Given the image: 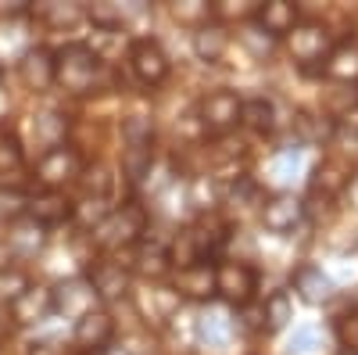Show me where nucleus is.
<instances>
[{
  "instance_id": "1",
  "label": "nucleus",
  "mask_w": 358,
  "mask_h": 355,
  "mask_svg": "<svg viewBox=\"0 0 358 355\" xmlns=\"http://www.w3.org/2000/svg\"><path fill=\"white\" fill-rule=\"evenodd\" d=\"M101 79V57L86 43H72L54 54V83H62L69 94H90Z\"/></svg>"
},
{
  "instance_id": "2",
  "label": "nucleus",
  "mask_w": 358,
  "mask_h": 355,
  "mask_svg": "<svg viewBox=\"0 0 358 355\" xmlns=\"http://www.w3.org/2000/svg\"><path fill=\"white\" fill-rule=\"evenodd\" d=\"M143 226H147V216L140 204H122V209H111V216L94 230V244L101 251H122L140 241Z\"/></svg>"
},
{
  "instance_id": "3",
  "label": "nucleus",
  "mask_w": 358,
  "mask_h": 355,
  "mask_svg": "<svg viewBox=\"0 0 358 355\" xmlns=\"http://www.w3.org/2000/svg\"><path fill=\"white\" fill-rule=\"evenodd\" d=\"M219 241H222V230H219V226L197 223V226H190V230H183V233L176 237L169 258H172L176 270H190V265L208 262V255L219 248Z\"/></svg>"
},
{
  "instance_id": "4",
  "label": "nucleus",
  "mask_w": 358,
  "mask_h": 355,
  "mask_svg": "<svg viewBox=\"0 0 358 355\" xmlns=\"http://www.w3.org/2000/svg\"><path fill=\"white\" fill-rule=\"evenodd\" d=\"M83 172V158L76 147L69 144H57L50 151H43L40 165H36V180L47 187V190H62L65 183H72L76 176Z\"/></svg>"
},
{
  "instance_id": "5",
  "label": "nucleus",
  "mask_w": 358,
  "mask_h": 355,
  "mask_svg": "<svg viewBox=\"0 0 358 355\" xmlns=\"http://www.w3.org/2000/svg\"><path fill=\"white\" fill-rule=\"evenodd\" d=\"M133 305L151 327H165L169 319L179 316V291L176 287H162V284H143L133 294Z\"/></svg>"
},
{
  "instance_id": "6",
  "label": "nucleus",
  "mask_w": 358,
  "mask_h": 355,
  "mask_svg": "<svg viewBox=\"0 0 358 355\" xmlns=\"http://www.w3.org/2000/svg\"><path fill=\"white\" fill-rule=\"evenodd\" d=\"M241 111H244V101L233 90H215L201 101V123L208 133H229L241 126Z\"/></svg>"
},
{
  "instance_id": "7",
  "label": "nucleus",
  "mask_w": 358,
  "mask_h": 355,
  "mask_svg": "<svg viewBox=\"0 0 358 355\" xmlns=\"http://www.w3.org/2000/svg\"><path fill=\"white\" fill-rule=\"evenodd\" d=\"M290 54H294V62H301V65H312V62H326V57L334 54V40L330 33H326L322 25L315 22H305V25H294L290 29Z\"/></svg>"
},
{
  "instance_id": "8",
  "label": "nucleus",
  "mask_w": 358,
  "mask_h": 355,
  "mask_svg": "<svg viewBox=\"0 0 358 355\" xmlns=\"http://www.w3.org/2000/svg\"><path fill=\"white\" fill-rule=\"evenodd\" d=\"M129 69L143 86H158V83H165L172 65H169V54L162 50L158 40H136L129 50Z\"/></svg>"
},
{
  "instance_id": "9",
  "label": "nucleus",
  "mask_w": 358,
  "mask_h": 355,
  "mask_svg": "<svg viewBox=\"0 0 358 355\" xmlns=\"http://www.w3.org/2000/svg\"><path fill=\"white\" fill-rule=\"evenodd\" d=\"M215 291L236 305H248L251 294L258 291V273L244 262H222L215 270Z\"/></svg>"
},
{
  "instance_id": "10",
  "label": "nucleus",
  "mask_w": 358,
  "mask_h": 355,
  "mask_svg": "<svg viewBox=\"0 0 358 355\" xmlns=\"http://www.w3.org/2000/svg\"><path fill=\"white\" fill-rule=\"evenodd\" d=\"M115 337V319L104 312V309H94L86 312L83 319H76V330H72V344L79 351H104Z\"/></svg>"
},
{
  "instance_id": "11",
  "label": "nucleus",
  "mask_w": 358,
  "mask_h": 355,
  "mask_svg": "<svg viewBox=\"0 0 358 355\" xmlns=\"http://www.w3.org/2000/svg\"><path fill=\"white\" fill-rule=\"evenodd\" d=\"M97 291L90 287V280H65L54 291V312H62L69 319H83L86 312H94Z\"/></svg>"
},
{
  "instance_id": "12",
  "label": "nucleus",
  "mask_w": 358,
  "mask_h": 355,
  "mask_svg": "<svg viewBox=\"0 0 358 355\" xmlns=\"http://www.w3.org/2000/svg\"><path fill=\"white\" fill-rule=\"evenodd\" d=\"M18 72L29 90H47L54 86V54L47 47H29L18 62Z\"/></svg>"
},
{
  "instance_id": "13",
  "label": "nucleus",
  "mask_w": 358,
  "mask_h": 355,
  "mask_svg": "<svg viewBox=\"0 0 358 355\" xmlns=\"http://www.w3.org/2000/svg\"><path fill=\"white\" fill-rule=\"evenodd\" d=\"M54 312V291H47V287H29L22 298H15L11 302V319L15 323H43L47 316Z\"/></svg>"
},
{
  "instance_id": "14",
  "label": "nucleus",
  "mask_w": 358,
  "mask_h": 355,
  "mask_svg": "<svg viewBox=\"0 0 358 355\" xmlns=\"http://www.w3.org/2000/svg\"><path fill=\"white\" fill-rule=\"evenodd\" d=\"M90 287L97 291V298L104 302H115V298H122V294L129 291V273H126V265H118V262H97L94 265V273H90Z\"/></svg>"
},
{
  "instance_id": "15",
  "label": "nucleus",
  "mask_w": 358,
  "mask_h": 355,
  "mask_svg": "<svg viewBox=\"0 0 358 355\" xmlns=\"http://www.w3.org/2000/svg\"><path fill=\"white\" fill-rule=\"evenodd\" d=\"M294 287H297V294H301L308 305H326L337 294L334 280L326 277L319 265H301V270L294 273Z\"/></svg>"
},
{
  "instance_id": "16",
  "label": "nucleus",
  "mask_w": 358,
  "mask_h": 355,
  "mask_svg": "<svg viewBox=\"0 0 358 355\" xmlns=\"http://www.w3.org/2000/svg\"><path fill=\"white\" fill-rule=\"evenodd\" d=\"M301 216H305L301 201L290 197V194L273 197V201H268L265 209H262V223H265V230H273V233H287V230H294L297 223H301Z\"/></svg>"
},
{
  "instance_id": "17",
  "label": "nucleus",
  "mask_w": 358,
  "mask_h": 355,
  "mask_svg": "<svg viewBox=\"0 0 358 355\" xmlns=\"http://www.w3.org/2000/svg\"><path fill=\"white\" fill-rule=\"evenodd\" d=\"M4 237H8V248H11V255H18V258H33V255L43 248V241H47L43 223H36L33 216H29V219H18V223H11V230H8Z\"/></svg>"
},
{
  "instance_id": "18",
  "label": "nucleus",
  "mask_w": 358,
  "mask_h": 355,
  "mask_svg": "<svg viewBox=\"0 0 358 355\" xmlns=\"http://www.w3.org/2000/svg\"><path fill=\"white\" fill-rule=\"evenodd\" d=\"M226 50H229V33H226L219 22H204L197 33H194V54L201 57V62L215 65V62H222V57H226Z\"/></svg>"
},
{
  "instance_id": "19",
  "label": "nucleus",
  "mask_w": 358,
  "mask_h": 355,
  "mask_svg": "<svg viewBox=\"0 0 358 355\" xmlns=\"http://www.w3.org/2000/svg\"><path fill=\"white\" fill-rule=\"evenodd\" d=\"M233 337V319L226 309H208L197 316V341L208 348H226Z\"/></svg>"
},
{
  "instance_id": "20",
  "label": "nucleus",
  "mask_w": 358,
  "mask_h": 355,
  "mask_svg": "<svg viewBox=\"0 0 358 355\" xmlns=\"http://www.w3.org/2000/svg\"><path fill=\"white\" fill-rule=\"evenodd\" d=\"M176 291L179 298H208V294H215V270L208 262L201 265H190V270H179L176 273Z\"/></svg>"
},
{
  "instance_id": "21",
  "label": "nucleus",
  "mask_w": 358,
  "mask_h": 355,
  "mask_svg": "<svg viewBox=\"0 0 358 355\" xmlns=\"http://www.w3.org/2000/svg\"><path fill=\"white\" fill-rule=\"evenodd\" d=\"M29 212H33V219L36 223H62V219H69L72 216V204H69V197L62 194V190H43V194H36L33 201H29Z\"/></svg>"
},
{
  "instance_id": "22",
  "label": "nucleus",
  "mask_w": 358,
  "mask_h": 355,
  "mask_svg": "<svg viewBox=\"0 0 358 355\" xmlns=\"http://www.w3.org/2000/svg\"><path fill=\"white\" fill-rule=\"evenodd\" d=\"M294 22H297V11H294V4H287V0H273V4L258 8V25L268 36H290Z\"/></svg>"
},
{
  "instance_id": "23",
  "label": "nucleus",
  "mask_w": 358,
  "mask_h": 355,
  "mask_svg": "<svg viewBox=\"0 0 358 355\" xmlns=\"http://www.w3.org/2000/svg\"><path fill=\"white\" fill-rule=\"evenodd\" d=\"M326 76L330 79H341V83H351L358 79V43H341L330 57H326Z\"/></svg>"
},
{
  "instance_id": "24",
  "label": "nucleus",
  "mask_w": 358,
  "mask_h": 355,
  "mask_svg": "<svg viewBox=\"0 0 358 355\" xmlns=\"http://www.w3.org/2000/svg\"><path fill=\"white\" fill-rule=\"evenodd\" d=\"M33 137L40 147H57V144H65V115H57V111H43L33 118Z\"/></svg>"
},
{
  "instance_id": "25",
  "label": "nucleus",
  "mask_w": 358,
  "mask_h": 355,
  "mask_svg": "<svg viewBox=\"0 0 358 355\" xmlns=\"http://www.w3.org/2000/svg\"><path fill=\"white\" fill-rule=\"evenodd\" d=\"M273 101H265V97H255V101H244V111H241V123L251 126L255 133H273Z\"/></svg>"
},
{
  "instance_id": "26",
  "label": "nucleus",
  "mask_w": 358,
  "mask_h": 355,
  "mask_svg": "<svg viewBox=\"0 0 358 355\" xmlns=\"http://www.w3.org/2000/svg\"><path fill=\"white\" fill-rule=\"evenodd\" d=\"M301 147H287V151H280L276 158H273V176L280 183H290L297 172H301Z\"/></svg>"
},
{
  "instance_id": "27",
  "label": "nucleus",
  "mask_w": 358,
  "mask_h": 355,
  "mask_svg": "<svg viewBox=\"0 0 358 355\" xmlns=\"http://www.w3.org/2000/svg\"><path fill=\"white\" fill-rule=\"evenodd\" d=\"M126 172H129V180H143V176H151V144H129Z\"/></svg>"
},
{
  "instance_id": "28",
  "label": "nucleus",
  "mask_w": 358,
  "mask_h": 355,
  "mask_svg": "<svg viewBox=\"0 0 358 355\" xmlns=\"http://www.w3.org/2000/svg\"><path fill=\"white\" fill-rule=\"evenodd\" d=\"M265 319H268V330L287 327V319H290V294L287 291H276L273 298L265 302Z\"/></svg>"
},
{
  "instance_id": "29",
  "label": "nucleus",
  "mask_w": 358,
  "mask_h": 355,
  "mask_svg": "<svg viewBox=\"0 0 358 355\" xmlns=\"http://www.w3.org/2000/svg\"><path fill=\"white\" fill-rule=\"evenodd\" d=\"M22 172V147L11 137H0V180Z\"/></svg>"
},
{
  "instance_id": "30",
  "label": "nucleus",
  "mask_w": 358,
  "mask_h": 355,
  "mask_svg": "<svg viewBox=\"0 0 358 355\" xmlns=\"http://www.w3.org/2000/svg\"><path fill=\"white\" fill-rule=\"evenodd\" d=\"M33 287L29 284V277L22 273V270H0V298H22V294Z\"/></svg>"
},
{
  "instance_id": "31",
  "label": "nucleus",
  "mask_w": 358,
  "mask_h": 355,
  "mask_svg": "<svg viewBox=\"0 0 358 355\" xmlns=\"http://www.w3.org/2000/svg\"><path fill=\"white\" fill-rule=\"evenodd\" d=\"M322 348V334L315 327H297L294 337H290V355H308V351H319Z\"/></svg>"
},
{
  "instance_id": "32",
  "label": "nucleus",
  "mask_w": 358,
  "mask_h": 355,
  "mask_svg": "<svg viewBox=\"0 0 358 355\" xmlns=\"http://www.w3.org/2000/svg\"><path fill=\"white\" fill-rule=\"evenodd\" d=\"M172 15H176V22H187V25H194L197 22V29L208 22V15H212V8L208 4H197V0H190V4H172Z\"/></svg>"
},
{
  "instance_id": "33",
  "label": "nucleus",
  "mask_w": 358,
  "mask_h": 355,
  "mask_svg": "<svg viewBox=\"0 0 358 355\" xmlns=\"http://www.w3.org/2000/svg\"><path fill=\"white\" fill-rule=\"evenodd\" d=\"M22 212H25V197L18 190H0V223H4V219L18 223Z\"/></svg>"
},
{
  "instance_id": "34",
  "label": "nucleus",
  "mask_w": 358,
  "mask_h": 355,
  "mask_svg": "<svg viewBox=\"0 0 358 355\" xmlns=\"http://www.w3.org/2000/svg\"><path fill=\"white\" fill-rule=\"evenodd\" d=\"M136 262H140V273H147V277H162L165 273V251H158V248H143L140 255H136Z\"/></svg>"
},
{
  "instance_id": "35",
  "label": "nucleus",
  "mask_w": 358,
  "mask_h": 355,
  "mask_svg": "<svg viewBox=\"0 0 358 355\" xmlns=\"http://www.w3.org/2000/svg\"><path fill=\"white\" fill-rule=\"evenodd\" d=\"M241 40H244V43H248L258 57H265L268 50H273V36H268L262 25H258V29H248V33H241Z\"/></svg>"
},
{
  "instance_id": "36",
  "label": "nucleus",
  "mask_w": 358,
  "mask_h": 355,
  "mask_svg": "<svg viewBox=\"0 0 358 355\" xmlns=\"http://www.w3.org/2000/svg\"><path fill=\"white\" fill-rule=\"evenodd\" d=\"M337 334H341V344H344V348L358 351V312H348V316L341 319Z\"/></svg>"
},
{
  "instance_id": "37",
  "label": "nucleus",
  "mask_w": 358,
  "mask_h": 355,
  "mask_svg": "<svg viewBox=\"0 0 358 355\" xmlns=\"http://www.w3.org/2000/svg\"><path fill=\"white\" fill-rule=\"evenodd\" d=\"M22 15H29L25 0H0V18H22Z\"/></svg>"
},
{
  "instance_id": "38",
  "label": "nucleus",
  "mask_w": 358,
  "mask_h": 355,
  "mask_svg": "<svg viewBox=\"0 0 358 355\" xmlns=\"http://www.w3.org/2000/svg\"><path fill=\"white\" fill-rule=\"evenodd\" d=\"M344 201H348V209H355V212H358V172L344 183Z\"/></svg>"
},
{
  "instance_id": "39",
  "label": "nucleus",
  "mask_w": 358,
  "mask_h": 355,
  "mask_svg": "<svg viewBox=\"0 0 358 355\" xmlns=\"http://www.w3.org/2000/svg\"><path fill=\"white\" fill-rule=\"evenodd\" d=\"M8 258H11V248H8V237H0V270H8Z\"/></svg>"
},
{
  "instance_id": "40",
  "label": "nucleus",
  "mask_w": 358,
  "mask_h": 355,
  "mask_svg": "<svg viewBox=\"0 0 358 355\" xmlns=\"http://www.w3.org/2000/svg\"><path fill=\"white\" fill-rule=\"evenodd\" d=\"M29 355H62V351H57L54 344H33V351H29Z\"/></svg>"
},
{
  "instance_id": "41",
  "label": "nucleus",
  "mask_w": 358,
  "mask_h": 355,
  "mask_svg": "<svg viewBox=\"0 0 358 355\" xmlns=\"http://www.w3.org/2000/svg\"><path fill=\"white\" fill-rule=\"evenodd\" d=\"M8 319H11V316H8V309L0 305V341H4V334H8Z\"/></svg>"
},
{
  "instance_id": "42",
  "label": "nucleus",
  "mask_w": 358,
  "mask_h": 355,
  "mask_svg": "<svg viewBox=\"0 0 358 355\" xmlns=\"http://www.w3.org/2000/svg\"><path fill=\"white\" fill-rule=\"evenodd\" d=\"M101 355H129V351H126V348H104Z\"/></svg>"
},
{
  "instance_id": "43",
  "label": "nucleus",
  "mask_w": 358,
  "mask_h": 355,
  "mask_svg": "<svg viewBox=\"0 0 358 355\" xmlns=\"http://www.w3.org/2000/svg\"><path fill=\"white\" fill-rule=\"evenodd\" d=\"M4 108H8V101H4V97H0V115H4Z\"/></svg>"
}]
</instances>
